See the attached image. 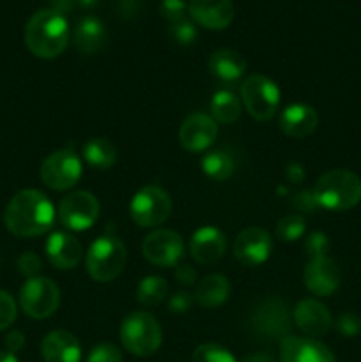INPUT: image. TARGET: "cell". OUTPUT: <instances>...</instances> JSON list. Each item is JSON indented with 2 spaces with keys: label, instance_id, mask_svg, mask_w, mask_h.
<instances>
[{
  "label": "cell",
  "instance_id": "13",
  "mask_svg": "<svg viewBox=\"0 0 361 362\" xmlns=\"http://www.w3.org/2000/svg\"><path fill=\"white\" fill-rule=\"evenodd\" d=\"M273 251V239L264 228L251 226L243 230L234 240V257L246 267H257L264 264Z\"/></svg>",
  "mask_w": 361,
  "mask_h": 362
},
{
  "label": "cell",
  "instance_id": "10",
  "mask_svg": "<svg viewBox=\"0 0 361 362\" xmlns=\"http://www.w3.org/2000/svg\"><path fill=\"white\" fill-rule=\"evenodd\" d=\"M41 180L53 191H67L81 177V161L73 151H57L42 161Z\"/></svg>",
  "mask_w": 361,
  "mask_h": 362
},
{
  "label": "cell",
  "instance_id": "9",
  "mask_svg": "<svg viewBox=\"0 0 361 362\" xmlns=\"http://www.w3.org/2000/svg\"><path fill=\"white\" fill-rule=\"evenodd\" d=\"M60 304V290L52 279L35 276L28 278L20 288V308L35 320L52 317Z\"/></svg>",
  "mask_w": 361,
  "mask_h": 362
},
{
  "label": "cell",
  "instance_id": "27",
  "mask_svg": "<svg viewBox=\"0 0 361 362\" xmlns=\"http://www.w3.org/2000/svg\"><path fill=\"white\" fill-rule=\"evenodd\" d=\"M202 172L216 182L229 180L236 172V161L227 151H211L202 158Z\"/></svg>",
  "mask_w": 361,
  "mask_h": 362
},
{
  "label": "cell",
  "instance_id": "24",
  "mask_svg": "<svg viewBox=\"0 0 361 362\" xmlns=\"http://www.w3.org/2000/svg\"><path fill=\"white\" fill-rule=\"evenodd\" d=\"M73 42L85 55H94V53L101 52L106 45V28L103 21L94 16H87L78 21Z\"/></svg>",
  "mask_w": 361,
  "mask_h": 362
},
{
  "label": "cell",
  "instance_id": "6",
  "mask_svg": "<svg viewBox=\"0 0 361 362\" xmlns=\"http://www.w3.org/2000/svg\"><path fill=\"white\" fill-rule=\"evenodd\" d=\"M241 98L246 112L257 120H269L280 105V88L264 74H251L241 85Z\"/></svg>",
  "mask_w": 361,
  "mask_h": 362
},
{
  "label": "cell",
  "instance_id": "17",
  "mask_svg": "<svg viewBox=\"0 0 361 362\" xmlns=\"http://www.w3.org/2000/svg\"><path fill=\"white\" fill-rule=\"evenodd\" d=\"M188 13L195 23L209 30H222L232 23L236 9L232 0H190Z\"/></svg>",
  "mask_w": 361,
  "mask_h": 362
},
{
  "label": "cell",
  "instance_id": "7",
  "mask_svg": "<svg viewBox=\"0 0 361 362\" xmlns=\"http://www.w3.org/2000/svg\"><path fill=\"white\" fill-rule=\"evenodd\" d=\"M131 219L142 228H154L172 214L170 194L159 186H145L137 191L130 204Z\"/></svg>",
  "mask_w": 361,
  "mask_h": 362
},
{
  "label": "cell",
  "instance_id": "30",
  "mask_svg": "<svg viewBox=\"0 0 361 362\" xmlns=\"http://www.w3.org/2000/svg\"><path fill=\"white\" fill-rule=\"evenodd\" d=\"M275 233L276 239L283 240V243H294L306 233V221H304L303 216H285L278 221Z\"/></svg>",
  "mask_w": 361,
  "mask_h": 362
},
{
  "label": "cell",
  "instance_id": "33",
  "mask_svg": "<svg viewBox=\"0 0 361 362\" xmlns=\"http://www.w3.org/2000/svg\"><path fill=\"white\" fill-rule=\"evenodd\" d=\"M329 247H331V244H329L328 235L322 232H311L304 239V251H306V255H310V258L328 257Z\"/></svg>",
  "mask_w": 361,
  "mask_h": 362
},
{
  "label": "cell",
  "instance_id": "28",
  "mask_svg": "<svg viewBox=\"0 0 361 362\" xmlns=\"http://www.w3.org/2000/svg\"><path fill=\"white\" fill-rule=\"evenodd\" d=\"M241 115V103L230 90H218L211 99V117L219 124H234Z\"/></svg>",
  "mask_w": 361,
  "mask_h": 362
},
{
  "label": "cell",
  "instance_id": "1",
  "mask_svg": "<svg viewBox=\"0 0 361 362\" xmlns=\"http://www.w3.org/2000/svg\"><path fill=\"white\" fill-rule=\"evenodd\" d=\"M55 209L50 198L38 189L14 194L4 212L7 230L16 237H38L52 230Z\"/></svg>",
  "mask_w": 361,
  "mask_h": 362
},
{
  "label": "cell",
  "instance_id": "15",
  "mask_svg": "<svg viewBox=\"0 0 361 362\" xmlns=\"http://www.w3.org/2000/svg\"><path fill=\"white\" fill-rule=\"evenodd\" d=\"M280 362H336L331 350L315 338L289 334L280 341Z\"/></svg>",
  "mask_w": 361,
  "mask_h": 362
},
{
  "label": "cell",
  "instance_id": "21",
  "mask_svg": "<svg viewBox=\"0 0 361 362\" xmlns=\"http://www.w3.org/2000/svg\"><path fill=\"white\" fill-rule=\"evenodd\" d=\"M280 129L290 138H306L314 133L319 126V115L314 106L304 103H294L289 105L280 113Z\"/></svg>",
  "mask_w": 361,
  "mask_h": 362
},
{
  "label": "cell",
  "instance_id": "44",
  "mask_svg": "<svg viewBox=\"0 0 361 362\" xmlns=\"http://www.w3.org/2000/svg\"><path fill=\"white\" fill-rule=\"evenodd\" d=\"M285 177L289 182L292 184H301L304 180V168L299 165V163L292 161L287 165L285 168Z\"/></svg>",
  "mask_w": 361,
  "mask_h": 362
},
{
  "label": "cell",
  "instance_id": "11",
  "mask_svg": "<svg viewBox=\"0 0 361 362\" xmlns=\"http://www.w3.org/2000/svg\"><path fill=\"white\" fill-rule=\"evenodd\" d=\"M59 218L66 228L81 232L88 230L99 218V202L88 191H73L62 198Z\"/></svg>",
  "mask_w": 361,
  "mask_h": 362
},
{
  "label": "cell",
  "instance_id": "35",
  "mask_svg": "<svg viewBox=\"0 0 361 362\" xmlns=\"http://www.w3.org/2000/svg\"><path fill=\"white\" fill-rule=\"evenodd\" d=\"M18 306L14 297L6 290H0V331L9 327L16 320Z\"/></svg>",
  "mask_w": 361,
  "mask_h": 362
},
{
  "label": "cell",
  "instance_id": "5",
  "mask_svg": "<svg viewBox=\"0 0 361 362\" xmlns=\"http://www.w3.org/2000/svg\"><path fill=\"white\" fill-rule=\"evenodd\" d=\"M126 246L115 235H101L91 244L85 257L88 276L98 283H110L119 278L126 265Z\"/></svg>",
  "mask_w": 361,
  "mask_h": 362
},
{
  "label": "cell",
  "instance_id": "16",
  "mask_svg": "<svg viewBox=\"0 0 361 362\" xmlns=\"http://www.w3.org/2000/svg\"><path fill=\"white\" fill-rule=\"evenodd\" d=\"M304 286L314 296L329 297L338 290L340 286V269L336 262L329 257L311 258L306 264L303 272Z\"/></svg>",
  "mask_w": 361,
  "mask_h": 362
},
{
  "label": "cell",
  "instance_id": "19",
  "mask_svg": "<svg viewBox=\"0 0 361 362\" xmlns=\"http://www.w3.org/2000/svg\"><path fill=\"white\" fill-rule=\"evenodd\" d=\"M227 250L225 233L214 226H202L191 235L190 253L195 262L202 265H212L222 260Z\"/></svg>",
  "mask_w": 361,
  "mask_h": 362
},
{
  "label": "cell",
  "instance_id": "34",
  "mask_svg": "<svg viewBox=\"0 0 361 362\" xmlns=\"http://www.w3.org/2000/svg\"><path fill=\"white\" fill-rule=\"evenodd\" d=\"M87 362H122V352L113 343H99L91 350Z\"/></svg>",
  "mask_w": 361,
  "mask_h": 362
},
{
  "label": "cell",
  "instance_id": "12",
  "mask_svg": "<svg viewBox=\"0 0 361 362\" xmlns=\"http://www.w3.org/2000/svg\"><path fill=\"white\" fill-rule=\"evenodd\" d=\"M144 257L158 267H176L184 257L183 237L173 230H154L142 243Z\"/></svg>",
  "mask_w": 361,
  "mask_h": 362
},
{
  "label": "cell",
  "instance_id": "38",
  "mask_svg": "<svg viewBox=\"0 0 361 362\" xmlns=\"http://www.w3.org/2000/svg\"><path fill=\"white\" fill-rule=\"evenodd\" d=\"M41 258L35 253H32V251H25V253L18 258V271L23 276H27V278H35V276L41 272Z\"/></svg>",
  "mask_w": 361,
  "mask_h": 362
},
{
  "label": "cell",
  "instance_id": "20",
  "mask_svg": "<svg viewBox=\"0 0 361 362\" xmlns=\"http://www.w3.org/2000/svg\"><path fill=\"white\" fill-rule=\"evenodd\" d=\"M46 257L59 271H71L81 260V244L66 232H53L46 240Z\"/></svg>",
  "mask_w": 361,
  "mask_h": 362
},
{
  "label": "cell",
  "instance_id": "36",
  "mask_svg": "<svg viewBox=\"0 0 361 362\" xmlns=\"http://www.w3.org/2000/svg\"><path fill=\"white\" fill-rule=\"evenodd\" d=\"M188 13V4L184 0H161L159 4V14L161 18L168 20L170 23L184 20Z\"/></svg>",
  "mask_w": 361,
  "mask_h": 362
},
{
  "label": "cell",
  "instance_id": "22",
  "mask_svg": "<svg viewBox=\"0 0 361 362\" xmlns=\"http://www.w3.org/2000/svg\"><path fill=\"white\" fill-rule=\"evenodd\" d=\"M45 362H80L81 345L74 334L67 331H52L41 343Z\"/></svg>",
  "mask_w": 361,
  "mask_h": 362
},
{
  "label": "cell",
  "instance_id": "41",
  "mask_svg": "<svg viewBox=\"0 0 361 362\" xmlns=\"http://www.w3.org/2000/svg\"><path fill=\"white\" fill-rule=\"evenodd\" d=\"M292 204L297 211L310 212V214L319 209L317 200H315V197H314V191H301V193L294 194Z\"/></svg>",
  "mask_w": 361,
  "mask_h": 362
},
{
  "label": "cell",
  "instance_id": "37",
  "mask_svg": "<svg viewBox=\"0 0 361 362\" xmlns=\"http://www.w3.org/2000/svg\"><path fill=\"white\" fill-rule=\"evenodd\" d=\"M335 325L336 331L345 338H354L361 332V318L356 313H342Z\"/></svg>",
  "mask_w": 361,
  "mask_h": 362
},
{
  "label": "cell",
  "instance_id": "23",
  "mask_svg": "<svg viewBox=\"0 0 361 362\" xmlns=\"http://www.w3.org/2000/svg\"><path fill=\"white\" fill-rule=\"evenodd\" d=\"M209 71L216 80L223 83H234L239 80L246 71V60L239 52L230 48L216 49L207 60Z\"/></svg>",
  "mask_w": 361,
  "mask_h": 362
},
{
  "label": "cell",
  "instance_id": "2",
  "mask_svg": "<svg viewBox=\"0 0 361 362\" xmlns=\"http://www.w3.org/2000/svg\"><path fill=\"white\" fill-rule=\"evenodd\" d=\"M69 42V25L62 14L41 9L32 14L25 27V45L39 59H57Z\"/></svg>",
  "mask_w": 361,
  "mask_h": 362
},
{
  "label": "cell",
  "instance_id": "29",
  "mask_svg": "<svg viewBox=\"0 0 361 362\" xmlns=\"http://www.w3.org/2000/svg\"><path fill=\"white\" fill-rule=\"evenodd\" d=\"M168 293V285L159 276H145L137 288V299L142 306H158Z\"/></svg>",
  "mask_w": 361,
  "mask_h": 362
},
{
  "label": "cell",
  "instance_id": "18",
  "mask_svg": "<svg viewBox=\"0 0 361 362\" xmlns=\"http://www.w3.org/2000/svg\"><path fill=\"white\" fill-rule=\"evenodd\" d=\"M294 322L310 338L328 334L333 327V317L328 308L317 299H303L294 310Z\"/></svg>",
  "mask_w": 361,
  "mask_h": 362
},
{
  "label": "cell",
  "instance_id": "3",
  "mask_svg": "<svg viewBox=\"0 0 361 362\" xmlns=\"http://www.w3.org/2000/svg\"><path fill=\"white\" fill-rule=\"evenodd\" d=\"M311 191L319 207L331 212L350 211L361 202V179L349 170H331Z\"/></svg>",
  "mask_w": 361,
  "mask_h": 362
},
{
  "label": "cell",
  "instance_id": "46",
  "mask_svg": "<svg viewBox=\"0 0 361 362\" xmlns=\"http://www.w3.org/2000/svg\"><path fill=\"white\" fill-rule=\"evenodd\" d=\"M241 362H275V359H273L269 354L257 352V354H250V356H246Z\"/></svg>",
  "mask_w": 361,
  "mask_h": 362
},
{
  "label": "cell",
  "instance_id": "45",
  "mask_svg": "<svg viewBox=\"0 0 361 362\" xmlns=\"http://www.w3.org/2000/svg\"><path fill=\"white\" fill-rule=\"evenodd\" d=\"M50 6H52L50 9L64 16L66 13H71L78 6V2L76 0H50Z\"/></svg>",
  "mask_w": 361,
  "mask_h": 362
},
{
  "label": "cell",
  "instance_id": "47",
  "mask_svg": "<svg viewBox=\"0 0 361 362\" xmlns=\"http://www.w3.org/2000/svg\"><path fill=\"white\" fill-rule=\"evenodd\" d=\"M0 362H20L16 359V356L11 352H0Z\"/></svg>",
  "mask_w": 361,
  "mask_h": 362
},
{
  "label": "cell",
  "instance_id": "32",
  "mask_svg": "<svg viewBox=\"0 0 361 362\" xmlns=\"http://www.w3.org/2000/svg\"><path fill=\"white\" fill-rule=\"evenodd\" d=\"M168 34H170V37H172L173 41L180 46L193 45L198 37L197 27H195V25L191 23L188 18H184V20H179V21H176V23L170 25Z\"/></svg>",
  "mask_w": 361,
  "mask_h": 362
},
{
  "label": "cell",
  "instance_id": "4",
  "mask_svg": "<svg viewBox=\"0 0 361 362\" xmlns=\"http://www.w3.org/2000/svg\"><path fill=\"white\" fill-rule=\"evenodd\" d=\"M120 341L137 357H149L161 346L163 331L156 317L147 311H133L120 324Z\"/></svg>",
  "mask_w": 361,
  "mask_h": 362
},
{
  "label": "cell",
  "instance_id": "40",
  "mask_svg": "<svg viewBox=\"0 0 361 362\" xmlns=\"http://www.w3.org/2000/svg\"><path fill=\"white\" fill-rule=\"evenodd\" d=\"M113 4H115L117 14L126 20L138 16L144 9V0H113Z\"/></svg>",
  "mask_w": 361,
  "mask_h": 362
},
{
  "label": "cell",
  "instance_id": "26",
  "mask_svg": "<svg viewBox=\"0 0 361 362\" xmlns=\"http://www.w3.org/2000/svg\"><path fill=\"white\" fill-rule=\"evenodd\" d=\"M84 158L92 168L108 170L117 161V148L106 138H91L84 145Z\"/></svg>",
  "mask_w": 361,
  "mask_h": 362
},
{
  "label": "cell",
  "instance_id": "43",
  "mask_svg": "<svg viewBox=\"0 0 361 362\" xmlns=\"http://www.w3.org/2000/svg\"><path fill=\"white\" fill-rule=\"evenodd\" d=\"M23 346H25L23 332L11 331L9 334L6 336V349H7V352L16 354V352H20V350L23 349Z\"/></svg>",
  "mask_w": 361,
  "mask_h": 362
},
{
  "label": "cell",
  "instance_id": "14",
  "mask_svg": "<svg viewBox=\"0 0 361 362\" xmlns=\"http://www.w3.org/2000/svg\"><path fill=\"white\" fill-rule=\"evenodd\" d=\"M218 138V124L207 113H191L179 129V141L188 152H204Z\"/></svg>",
  "mask_w": 361,
  "mask_h": 362
},
{
  "label": "cell",
  "instance_id": "25",
  "mask_svg": "<svg viewBox=\"0 0 361 362\" xmlns=\"http://www.w3.org/2000/svg\"><path fill=\"white\" fill-rule=\"evenodd\" d=\"M230 296V283L225 276L211 274L198 281L197 290H195V299L202 308H218L229 299Z\"/></svg>",
  "mask_w": 361,
  "mask_h": 362
},
{
  "label": "cell",
  "instance_id": "42",
  "mask_svg": "<svg viewBox=\"0 0 361 362\" xmlns=\"http://www.w3.org/2000/svg\"><path fill=\"white\" fill-rule=\"evenodd\" d=\"M176 279L184 286L195 285V281H197V271L188 264L176 265Z\"/></svg>",
  "mask_w": 361,
  "mask_h": 362
},
{
  "label": "cell",
  "instance_id": "8",
  "mask_svg": "<svg viewBox=\"0 0 361 362\" xmlns=\"http://www.w3.org/2000/svg\"><path fill=\"white\" fill-rule=\"evenodd\" d=\"M251 331L264 339H283L290 331V311L282 299L268 297L255 304L250 315Z\"/></svg>",
  "mask_w": 361,
  "mask_h": 362
},
{
  "label": "cell",
  "instance_id": "39",
  "mask_svg": "<svg viewBox=\"0 0 361 362\" xmlns=\"http://www.w3.org/2000/svg\"><path fill=\"white\" fill-rule=\"evenodd\" d=\"M193 296L188 292H176L168 299V308L173 315H184L193 306Z\"/></svg>",
  "mask_w": 361,
  "mask_h": 362
},
{
  "label": "cell",
  "instance_id": "48",
  "mask_svg": "<svg viewBox=\"0 0 361 362\" xmlns=\"http://www.w3.org/2000/svg\"><path fill=\"white\" fill-rule=\"evenodd\" d=\"M78 6H81L84 9H92V7L98 4V0H76Z\"/></svg>",
  "mask_w": 361,
  "mask_h": 362
},
{
  "label": "cell",
  "instance_id": "31",
  "mask_svg": "<svg viewBox=\"0 0 361 362\" xmlns=\"http://www.w3.org/2000/svg\"><path fill=\"white\" fill-rule=\"evenodd\" d=\"M191 362H237L234 354L218 343H204L195 349Z\"/></svg>",
  "mask_w": 361,
  "mask_h": 362
}]
</instances>
